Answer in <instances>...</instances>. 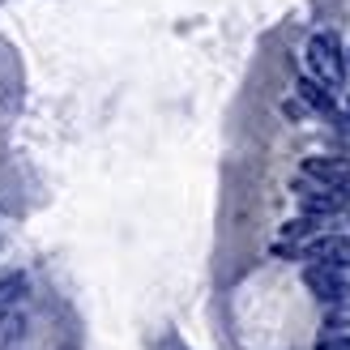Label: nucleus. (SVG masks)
<instances>
[{
  "mask_svg": "<svg viewBox=\"0 0 350 350\" xmlns=\"http://www.w3.org/2000/svg\"><path fill=\"white\" fill-rule=\"evenodd\" d=\"M295 188L304 192V201H299V205H304V214L334 218V214H342V209H346V197H342V192H334V188H312L308 180H299Z\"/></svg>",
  "mask_w": 350,
  "mask_h": 350,
  "instance_id": "20e7f679",
  "label": "nucleus"
},
{
  "mask_svg": "<svg viewBox=\"0 0 350 350\" xmlns=\"http://www.w3.org/2000/svg\"><path fill=\"white\" fill-rule=\"evenodd\" d=\"M26 291V273L22 269H5L0 273V308H13Z\"/></svg>",
  "mask_w": 350,
  "mask_h": 350,
  "instance_id": "0eeeda50",
  "label": "nucleus"
},
{
  "mask_svg": "<svg viewBox=\"0 0 350 350\" xmlns=\"http://www.w3.org/2000/svg\"><path fill=\"white\" fill-rule=\"evenodd\" d=\"M304 180L350 197V163H342V159H304Z\"/></svg>",
  "mask_w": 350,
  "mask_h": 350,
  "instance_id": "7ed1b4c3",
  "label": "nucleus"
},
{
  "mask_svg": "<svg viewBox=\"0 0 350 350\" xmlns=\"http://www.w3.org/2000/svg\"><path fill=\"white\" fill-rule=\"evenodd\" d=\"M346 116H350V98H346Z\"/></svg>",
  "mask_w": 350,
  "mask_h": 350,
  "instance_id": "1a4fd4ad",
  "label": "nucleus"
},
{
  "mask_svg": "<svg viewBox=\"0 0 350 350\" xmlns=\"http://www.w3.org/2000/svg\"><path fill=\"white\" fill-rule=\"evenodd\" d=\"M317 350H350V329H325Z\"/></svg>",
  "mask_w": 350,
  "mask_h": 350,
  "instance_id": "6e6552de",
  "label": "nucleus"
},
{
  "mask_svg": "<svg viewBox=\"0 0 350 350\" xmlns=\"http://www.w3.org/2000/svg\"><path fill=\"white\" fill-rule=\"evenodd\" d=\"M304 286L317 295V299L329 308V304H338L350 295V278H342L334 265H321V260H308V269H304Z\"/></svg>",
  "mask_w": 350,
  "mask_h": 350,
  "instance_id": "f03ea898",
  "label": "nucleus"
},
{
  "mask_svg": "<svg viewBox=\"0 0 350 350\" xmlns=\"http://www.w3.org/2000/svg\"><path fill=\"white\" fill-rule=\"evenodd\" d=\"M317 235H325L321 214H304V218H295V222H286V226H282V243H291V248H299V243L317 239Z\"/></svg>",
  "mask_w": 350,
  "mask_h": 350,
  "instance_id": "423d86ee",
  "label": "nucleus"
},
{
  "mask_svg": "<svg viewBox=\"0 0 350 350\" xmlns=\"http://www.w3.org/2000/svg\"><path fill=\"white\" fill-rule=\"evenodd\" d=\"M299 98H304V107L308 111H317V116H334V98H329V85L317 81V77H299Z\"/></svg>",
  "mask_w": 350,
  "mask_h": 350,
  "instance_id": "39448f33",
  "label": "nucleus"
},
{
  "mask_svg": "<svg viewBox=\"0 0 350 350\" xmlns=\"http://www.w3.org/2000/svg\"><path fill=\"white\" fill-rule=\"evenodd\" d=\"M308 68H312V77L325 81V85H342L346 81V56H342V43H338V34H312V43H308Z\"/></svg>",
  "mask_w": 350,
  "mask_h": 350,
  "instance_id": "f257e3e1",
  "label": "nucleus"
}]
</instances>
